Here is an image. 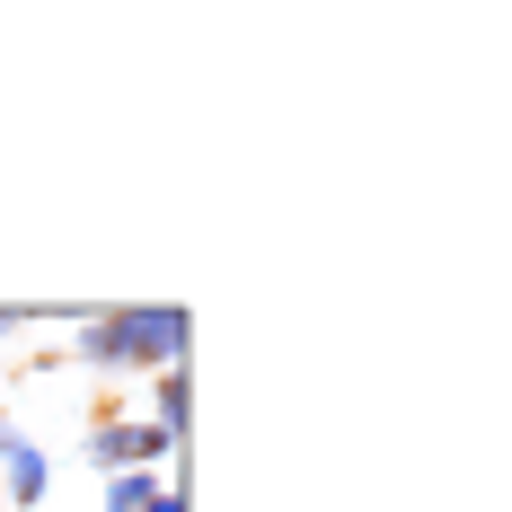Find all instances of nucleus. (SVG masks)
I'll list each match as a JSON object with an SVG mask.
<instances>
[{"instance_id": "1", "label": "nucleus", "mask_w": 512, "mask_h": 512, "mask_svg": "<svg viewBox=\"0 0 512 512\" xmlns=\"http://www.w3.org/2000/svg\"><path fill=\"white\" fill-rule=\"evenodd\" d=\"M186 309L177 301H133V309H89L80 327H71V345L62 354L80 362V371H168V362H186Z\"/></svg>"}, {"instance_id": "2", "label": "nucleus", "mask_w": 512, "mask_h": 512, "mask_svg": "<svg viewBox=\"0 0 512 512\" xmlns=\"http://www.w3.org/2000/svg\"><path fill=\"white\" fill-rule=\"evenodd\" d=\"M80 460L98 468V477H124V468H168V460H177V433H159L151 415H89Z\"/></svg>"}, {"instance_id": "3", "label": "nucleus", "mask_w": 512, "mask_h": 512, "mask_svg": "<svg viewBox=\"0 0 512 512\" xmlns=\"http://www.w3.org/2000/svg\"><path fill=\"white\" fill-rule=\"evenodd\" d=\"M45 495H53V460H45V442H36L18 415H0V504L36 512Z\"/></svg>"}, {"instance_id": "4", "label": "nucleus", "mask_w": 512, "mask_h": 512, "mask_svg": "<svg viewBox=\"0 0 512 512\" xmlns=\"http://www.w3.org/2000/svg\"><path fill=\"white\" fill-rule=\"evenodd\" d=\"M151 424L186 442V362H168V371H151Z\"/></svg>"}, {"instance_id": "5", "label": "nucleus", "mask_w": 512, "mask_h": 512, "mask_svg": "<svg viewBox=\"0 0 512 512\" xmlns=\"http://www.w3.org/2000/svg\"><path fill=\"white\" fill-rule=\"evenodd\" d=\"M142 512H186V495H177V477H168V486H159V495H151Z\"/></svg>"}, {"instance_id": "6", "label": "nucleus", "mask_w": 512, "mask_h": 512, "mask_svg": "<svg viewBox=\"0 0 512 512\" xmlns=\"http://www.w3.org/2000/svg\"><path fill=\"white\" fill-rule=\"evenodd\" d=\"M36 327V309H0V336H27Z\"/></svg>"}]
</instances>
